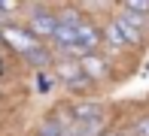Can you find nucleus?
<instances>
[{"label":"nucleus","mask_w":149,"mask_h":136,"mask_svg":"<svg viewBox=\"0 0 149 136\" xmlns=\"http://www.w3.org/2000/svg\"><path fill=\"white\" fill-rule=\"evenodd\" d=\"M119 136H131V133H119Z\"/></svg>","instance_id":"4468645a"},{"label":"nucleus","mask_w":149,"mask_h":136,"mask_svg":"<svg viewBox=\"0 0 149 136\" xmlns=\"http://www.w3.org/2000/svg\"><path fill=\"white\" fill-rule=\"evenodd\" d=\"M73 121L76 124H91V121H104V106L97 100H79V103L70 106Z\"/></svg>","instance_id":"39448f33"},{"label":"nucleus","mask_w":149,"mask_h":136,"mask_svg":"<svg viewBox=\"0 0 149 136\" xmlns=\"http://www.w3.org/2000/svg\"><path fill=\"white\" fill-rule=\"evenodd\" d=\"M104 136H119V133H116V130H107V133H104Z\"/></svg>","instance_id":"f8f14e48"},{"label":"nucleus","mask_w":149,"mask_h":136,"mask_svg":"<svg viewBox=\"0 0 149 136\" xmlns=\"http://www.w3.org/2000/svg\"><path fill=\"white\" fill-rule=\"evenodd\" d=\"M49 85H52V82H49V76H46V73H40V76H37V88L49 91Z\"/></svg>","instance_id":"9b49d317"},{"label":"nucleus","mask_w":149,"mask_h":136,"mask_svg":"<svg viewBox=\"0 0 149 136\" xmlns=\"http://www.w3.org/2000/svg\"><path fill=\"white\" fill-rule=\"evenodd\" d=\"M100 45H104V27H97L94 21L85 18V21L79 24V30H76V49H73V54H79V58L97 54Z\"/></svg>","instance_id":"f257e3e1"},{"label":"nucleus","mask_w":149,"mask_h":136,"mask_svg":"<svg viewBox=\"0 0 149 136\" xmlns=\"http://www.w3.org/2000/svg\"><path fill=\"white\" fill-rule=\"evenodd\" d=\"M28 30L33 33L37 39H52L58 30V15L49 9H43V6H33L31 12V21H28Z\"/></svg>","instance_id":"20e7f679"},{"label":"nucleus","mask_w":149,"mask_h":136,"mask_svg":"<svg viewBox=\"0 0 149 136\" xmlns=\"http://www.w3.org/2000/svg\"><path fill=\"white\" fill-rule=\"evenodd\" d=\"M24 60H28L31 67H37L40 73H43L46 67L52 64V54H49V49H46V45H40V49H33L31 54H24Z\"/></svg>","instance_id":"1a4fd4ad"},{"label":"nucleus","mask_w":149,"mask_h":136,"mask_svg":"<svg viewBox=\"0 0 149 136\" xmlns=\"http://www.w3.org/2000/svg\"><path fill=\"white\" fill-rule=\"evenodd\" d=\"M113 21H116V27L122 30V36H125V43H128V45H140V43H143L146 30H140L137 24H131V21H128V15H125V12H119V15L113 18Z\"/></svg>","instance_id":"0eeeda50"},{"label":"nucleus","mask_w":149,"mask_h":136,"mask_svg":"<svg viewBox=\"0 0 149 136\" xmlns=\"http://www.w3.org/2000/svg\"><path fill=\"white\" fill-rule=\"evenodd\" d=\"M79 64H82L85 76H88L91 82H100V79L110 76V64H107L100 54H85V58H79Z\"/></svg>","instance_id":"423d86ee"},{"label":"nucleus","mask_w":149,"mask_h":136,"mask_svg":"<svg viewBox=\"0 0 149 136\" xmlns=\"http://www.w3.org/2000/svg\"><path fill=\"white\" fill-rule=\"evenodd\" d=\"M3 43L9 45V49H15L22 58H24V54H31L33 49H40V45H43V43H40V39L28 30V27H15V24L3 27Z\"/></svg>","instance_id":"f03ea898"},{"label":"nucleus","mask_w":149,"mask_h":136,"mask_svg":"<svg viewBox=\"0 0 149 136\" xmlns=\"http://www.w3.org/2000/svg\"><path fill=\"white\" fill-rule=\"evenodd\" d=\"M104 45H110V49H125V36H122V30L116 27V21H107L104 24Z\"/></svg>","instance_id":"6e6552de"},{"label":"nucleus","mask_w":149,"mask_h":136,"mask_svg":"<svg viewBox=\"0 0 149 136\" xmlns=\"http://www.w3.org/2000/svg\"><path fill=\"white\" fill-rule=\"evenodd\" d=\"M0 39H3V27H0Z\"/></svg>","instance_id":"ddd939ff"},{"label":"nucleus","mask_w":149,"mask_h":136,"mask_svg":"<svg viewBox=\"0 0 149 136\" xmlns=\"http://www.w3.org/2000/svg\"><path fill=\"white\" fill-rule=\"evenodd\" d=\"M55 76L64 82L70 91H85V88H91V79L85 76V70H82L79 60H61L58 70H55Z\"/></svg>","instance_id":"7ed1b4c3"},{"label":"nucleus","mask_w":149,"mask_h":136,"mask_svg":"<svg viewBox=\"0 0 149 136\" xmlns=\"http://www.w3.org/2000/svg\"><path fill=\"white\" fill-rule=\"evenodd\" d=\"M128 133H131V136H149V112L146 115H137Z\"/></svg>","instance_id":"9d476101"}]
</instances>
